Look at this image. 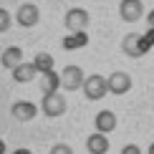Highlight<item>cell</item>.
<instances>
[{
    "label": "cell",
    "mask_w": 154,
    "mask_h": 154,
    "mask_svg": "<svg viewBox=\"0 0 154 154\" xmlns=\"http://www.w3.org/2000/svg\"><path fill=\"white\" fill-rule=\"evenodd\" d=\"M83 96H86L88 101H99V99H104V96L109 94V86H106V79L104 76H99V73H91V76H86L83 79Z\"/></svg>",
    "instance_id": "1"
},
{
    "label": "cell",
    "mask_w": 154,
    "mask_h": 154,
    "mask_svg": "<svg viewBox=\"0 0 154 154\" xmlns=\"http://www.w3.org/2000/svg\"><path fill=\"white\" fill-rule=\"evenodd\" d=\"M66 99H63V94H43V101H41V111L46 114V116L56 119V116H63L66 114Z\"/></svg>",
    "instance_id": "2"
},
{
    "label": "cell",
    "mask_w": 154,
    "mask_h": 154,
    "mask_svg": "<svg viewBox=\"0 0 154 154\" xmlns=\"http://www.w3.org/2000/svg\"><path fill=\"white\" fill-rule=\"evenodd\" d=\"M146 48H149V43H146V38L139 35V33H126L124 41H121V51H124V56H129V58L144 56Z\"/></svg>",
    "instance_id": "3"
},
{
    "label": "cell",
    "mask_w": 154,
    "mask_h": 154,
    "mask_svg": "<svg viewBox=\"0 0 154 154\" xmlns=\"http://www.w3.org/2000/svg\"><path fill=\"white\" fill-rule=\"evenodd\" d=\"M88 13L83 8H71L63 18V25H66L68 33H86V25H88Z\"/></svg>",
    "instance_id": "4"
},
{
    "label": "cell",
    "mask_w": 154,
    "mask_h": 154,
    "mask_svg": "<svg viewBox=\"0 0 154 154\" xmlns=\"http://www.w3.org/2000/svg\"><path fill=\"white\" fill-rule=\"evenodd\" d=\"M58 76H61V86L66 88V91H79L83 86V79H86L79 66H66Z\"/></svg>",
    "instance_id": "5"
},
{
    "label": "cell",
    "mask_w": 154,
    "mask_h": 154,
    "mask_svg": "<svg viewBox=\"0 0 154 154\" xmlns=\"http://www.w3.org/2000/svg\"><path fill=\"white\" fill-rule=\"evenodd\" d=\"M15 20H18V25H23V28H33V25H38V20H41L38 5L23 3L20 8H18V13H15Z\"/></svg>",
    "instance_id": "6"
},
{
    "label": "cell",
    "mask_w": 154,
    "mask_h": 154,
    "mask_svg": "<svg viewBox=\"0 0 154 154\" xmlns=\"http://www.w3.org/2000/svg\"><path fill=\"white\" fill-rule=\"evenodd\" d=\"M106 86H109V94H114V96H124V94L131 88V76L124 73V71H114V73L106 79Z\"/></svg>",
    "instance_id": "7"
},
{
    "label": "cell",
    "mask_w": 154,
    "mask_h": 154,
    "mask_svg": "<svg viewBox=\"0 0 154 154\" xmlns=\"http://www.w3.org/2000/svg\"><path fill=\"white\" fill-rule=\"evenodd\" d=\"M119 15H121V20H126V23H137L139 18L144 15L142 0H121L119 3Z\"/></svg>",
    "instance_id": "8"
},
{
    "label": "cell",
    "mask_w": 154,
    "mask_h": 154,
    "mask_svg": "<svg viewBox=\"0 0 154 154\" xmlns=\"http://www.w3.org/2000/svg\"><path fill=\"white\" fill-rule=\"evenodd\" d=\"M10 114H13L15 121H33L35 114H38V106L30 104V101H15L13 109H10Z\"/></svg>",
    "instance_id": "9"
},
{
    "label": "cell",
    "mask_w": 154,
    "mask_h": 154,
    "mask_svg": "<svg viewBox=\"0 0 154 154\" xmlns=\"http://www.w3.org/2000/svg\"><path fill=\"white\" fill-rule=\"evenodd\" d=\"M94 126H96V131H99V134L114 131V129H116V114L109 111V109L99 111V114H96V119H94Z\"/></svg>",
    "instance_id": "10"
},
{
    "label": "cell",
    "mask_w": 154,
    "mask_h": 154,
    "mask_svg": "<svg viewBox=\"0 0 154 154\" xmlns=\"http://www.w3.org/2000/svg\"><path fill=\"white\" fill-rule=\"evenodd\" d=\"M109 139H106V134H99V131H94L91 137L86 139V149L88 154H106L109 152Z\"/></svg>",
    "instance_id": "11"
},
{
    "label": "cell",
    "mask_w": 154,
    "mask_h": 154,
    "mask_svg": "<svg viewBox=\"0 0 154 154\" xmlns=\"http://www.w3.org/2000/svg\"><path fill=\"white\" fill-rule=\"evenodd\" d=\"M0 61H3V68H10V71H13L18 63H23V51L18 48V46H10V48H5V51H3Z\"/></svg>",
    "instance_id": "12"
},
{
    "label": "cell",
    "mask_w": 154,
    "mask_h": 154,
    "mask_svg": "<svg viewBox=\"0 0 154 154\" xmlns=\"http://www.w3.org/2000/svg\"><path fill=\"white\" fill-rule=\"evenodd\" d=\"M35 66L33 63H18L15 68H13V79H15L18 83H28V81H33L35 79Z\"/></svg>",
    "instance_id": "13"
},
{
    "label": "cell",
    "mask_w": 154,
    "mask_h": 154,
    "mask_svg": "<svg viewBox=\"0 0 154 154\" xmlns=\"http://www.w3.org/2000/svg\"><path fill=\"white\" fill-rule=\"evenodd\" d=\"M61 88V76L56 71H48L43 73V94H56Z\"/></svg>",
    "instance_id": "14"
},
{
    "label": "cell",
    "mask_w": 154,
    "mask_h": 154,
    "mask_svg": "<svg viewBox=\"0 0 154 154\" xmlns=\"http://www.w3.org/2000/svg\"><path fill=\"white\" fill-rule=\"evenodd\" d=\"M33 66H35V71H41V73L53 71V56H51V53H35Z\"/></svg>",
    "instance_id": "15"
},
{
    "label": "cell",
    "mask_w": 154,
    "mask_h": 154,
    "mask_svg": "<svg viewBox=\"0 0 154 154\" xmlns=\"http://www.w3.org/2000/svg\"><path fill=\"white\" fill-rule=\"evenodd\" d=\"M86 43H88L86 33H71L68 38H63V48H66V51H76V48L86 46Z\"/></svg>",
    "instance_id": "16"
},
{
    "label": "cell",
    "mask_w": 154,
    "mask_h": 154,
    "mask_svg": "<svg viewBox=\"0 0 154 154\" xmlns=\"http://www.w3.org/2000/svg\"><path fill=\"white\" fill-rule=\"evenodd\" d=\"M8 28H10V13L5 8H0V33H5Z\"/></svg>",
    "instance_id": "17"
},
{
    "label": "cell",
    "mask_w": 154,
    "mask_h": 154,
    "mask_svg": "<svg viewBox=\"0 0 154 154\" xmlns=\"http://www.w3.org/2000/svg\"><path fill=\"white\" fill-rule=\"evenodd\" d=\"M51 154H73V149L68 144H53L51 146Z\"/></svg>",
    "instance_id": "18"
},
{
    "label": "cell",
    "mask_w": 154,
    "mask_h": 154,
    "mask_svg": "<svg viewBox=\"0 0 154 154\" xmlns=\"http://www.w3.org/2000/svg\"><path fill=\"white\" fill-rule=\"evenodd\" d=\"M121 154H142V149H139L137 144H126L124 149H121Z\"/></svg>",
    "instance_id": "19"
},
{
    "label": "cell",
    "mask_w": 154,
    "mask_h": 154,
    "mask_svg": "<svg viewBox=\"0 0 154 154\" xmlns=\"http://www.w3.org/2000/svg\"><path fill=\"white\" fill-rule=\"evenodd\" d=\"M146 23H149V28L154 30V10H149V15H146Z\"/></svg>",
    "instance_id": "20"
},
{
    "label": "cell",
    "mask_w": 154,
    "mask_h": 154,
    "mask_svg": "<svg viewBox=\"0 0 154 154\" xmlns=\"http://www.w3.org/2000/svg\"><path fill=\"white\" fill-rule=\"evenodd\" d=\"M13 154H33V152H30V149H15Z\"/></svg>",
    "instance_id": "21"
},
{
    "label": "cell",
    "mask_w": 154,
    "mask_h": 154,
    "mask_svg": "<svg viewBox=\"0 0 154 154\" xmlns=\"http://www.w3.org/2000/svg\"><path fill=\"white\" fill-rule=\"evenodd\" d=\"M146 154H154V142L149 144V149H146Z\"/></svg>",
    "instance_id": "22"
},
{
    "label": "cell",
    "mask_w": 154,
    "mask_h": 154,
    "mask_svg": "<svg viewBox=\"0 0 154 154\" xmlns=\"http://www.w3.org/2000/svg\"><path fill=\"white\" fill-rule=\"evenodd\" d=\"M3 152H5V144H3V142H0V154H3Z\"/></svg>",
    "instance_id": "23"
}]
</instances>
